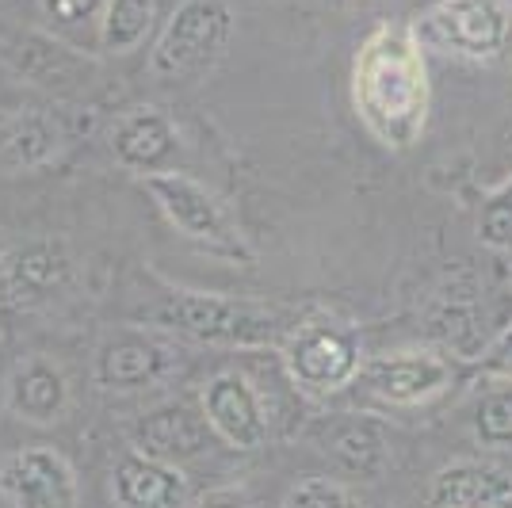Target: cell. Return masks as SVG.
I'll use <instances>...</instances> for the list:
<instances>
[{"instance_id":"obj_18","label":"cell","mask_w":512,"mask_h":508,"mask_svg":"<svg viewBox=\"0 0 512 508\" xmlns=\"http://www.w3.org/2000/svg\"><path fill=\"white\" fill-rule=\"evenodd\" d=\"M325 451L348 470L352 478L375 482L390 466V440L386 428L375 417H337L325 432Z\"/></svg>"},{"instance_id":"obj_9","label":"cell","mask_w":512,"mask_h":508,"mask_svg":"<svg viewBox=\"0 0 512 508\" xmlns=\"http://www.w3.org/2000/svg\"><path fill=\"white\" fill-rule=\"evenodd\" d=\"M73 256L62 241H31L0 260V302L16 310L46 306L73 283Z\"/></svg>"},{"instance_id":"obj_6","label":"cell","mask_w":512,"mask_h":508,"mask_svg":"<svg viewBox=\"0 0 512 508\" xmlns=\"http://www.w3.org/2000/svg\"><path fill=\"white\" fill-rule=\"evenodd\" d=\"M283 363L291 382L306 390V394H337L348 382L360 379L363 356L360 340L348 329H333V325H299L291 337L283 340Z\"/></svg>"},{"instance_id":"obj_11","label":"cell","mask_w":512,"mask_h":508,"mask_svg":"<svg viewBox=\"0 0 512 508\" xmlns=\"http://www.w3.org/2000/svg\"><path fill=\"white\" fill-rule=\"evenodd\" d=\"M360 379L386 405H425L451 386V363L425 348H406L367 363Z\"/></svg>"},{"instance_id":"obj_5","label":"cell","mask_w":512,"mask_h":508,"mask_svg":"<svg viewBox=\"0 0 512 508\" xmlns=\"http://www.w3.org/2000/svg\"><path fill=\"white\" fill-rule=\"evenodd\" d=\"M234 16L222 0H184L150 54V69L157 77H188L211 65L230 43Z\"/></svg>"},{"instance_id":"obj_20","label":"cell","mask_w":512,"mask_h":508,"mask_svg":"<svg viewBox=\"0 0 512 508\" xmlns=\"http://www.w3.org/2000/svg\"><path fill=\"white\" fill-rule=\"evenodd\" d=\"M153 23V0H107L100 16V43L107 54H123L146 39Z\"/></svg>"},{"instance_id":"obj_17","label":"cell","mask_w":512,"mask_h":508,"mask_svg":"<svg viewBox=\"0 0 512 508\" xmlns=\"http://www.w3.org/2000/svg\"><path fill=\"white\" fill-rule=\"evenodd\" d=\"M8 409L27 424L50 428L69 409V382L50 356H27L8 379Z\"/></svg>"},{"instance_id":"obj_12","label":"cell","mask_w":512,"mask_h":508,"mask_svg":"<svg viewBox=\"0 0 512 508\" xmlns=\"http://www.w3.org/2000/svg\"><path fill=\"white\" fill-rule=\"evenodd\" d=\"M211 436L214 432L203 417V409H192V405H161L130 428V444L138 455H150V459L169 466L199 459L207 451Z\"/></svg>"},{"instance_id":"obj_4","label":"cell","mask_w":512,"mask_h":508,"mask_svg":"<svg viewBox=\"0 0 512 508\" xmlns=\"http://www.w3.org/2000/svg\"><path fill=\"white\" fill-rule=\"evenodd\" d=\"M417 43L463 58H501L512 43V8L505 0H440L413 27Z\"/></svg>"},{"instance_id":"obj_22","label":"cell","mask_w":512,"mask_h":508,"mask_svg":"<svg viewBox=\"0 0 512 508\" xmlns=\"http://www.w3.org/2000/svg\"><path fill=\"white\" fill-rule=\"evenodd\" d=\"M279 508H363L360 497L333 478H302L287 489Z\"/></svg>"},{"instance_id":"obj_10","label":"cell","mask_w":512,"mask_h":508,"mask_svg":"<svg viewBox=\"0 0 512 508\" xmlns=\"http://www.w3.org/2000/svg\"><path fill=\"white\" fill-rule=\"evenodd\" d=\"M199 409L222 444L237 451H256L268 444V413L256 386L241 371H218L203 382Z\"/></svg>"},{"instance_id":"obj_19","label":"cell","mask_w":512,"mask_h":508,"mask_svg":"<svg viewBox=\"0 0 512 508\" xmlns=\"http://www.w3.org/2000/svg\"><path fill=\"white\" fill-rule=\"evenodd\" d=\"M62 149V127L50 111H20L0 127V161L8 169L27 172L54 161Z\"/></svg>"},{"instance_id":"obj_13","label":"cell","mask_w":512,"mask_h":508,"mask_svg":"<svg viewBox=\"0 0 512 508\" xmlns=\"http://www.w3.org/2000/svg\"><path fill=\"white\" fill-rule=\"evenodd\" d=\"M428 333L444 340L455 356H474L482 348V298H478V279L470 272L448 276L425 306Z\"/></svg>"},{"instance_id":"obj_3","label":"cell","mask_w":512,"mask_h":508,"mask_svg":"<svg viewBox=\"0 0 512 508\" xmlns=\"http://www.w3.org/2000/svg\"><path fill=\"white\" fill-rule=\"evenodd\" d=\"M142 188L150 191L157 211L169 218L172 230H180L192 245L226 260H249V245L237 233L230 211L207 184H199L188 172H150L142 176Z\"/></svg>"},{"instance_id":"obj_23","label":"cell","mask_w":512,"mask_h":508,"mask_svg":"<svg viewBox=\"0 0 512 508\" xmlns=\"http://www.w3.org/2000/svg\"><path fill=\"white\" fill-rule=\"evenodd\" d=\"M478 237H482L490 249H497V253L512 249V180H505V184L486 199L482 218H478Z\"/></svg>"},{"instance_id":"obj_14","label":"cell","mask_w":512,"mask_h":508,"mask_svg":"<svg viewBox=\"0 0 512 508\" xmlns=\"http://www.w3.org/2000/svg\"><path fill=\"white\" fill-rule=\"evenodd\" d=\"M111 501L119 508H188L192 486L180 466L127 451L111 470Z\"/></svg>"},{"instance_id":"obj_7","label":"cell","mask_w":512,"mask_h":508,"mask_svg":"<svg viewBox=\"0 0 512 508\" xmlns=\"http://www.w3.org/2000/svg\"><path fill=\"white\" fill-rule=\"evenodd\" d=\"M180 367V352L165 337L146 329H127L100 344L92 363V382L107 394H142L169 379Z\"/></svg>"},{"instance_id":"obj_26","label":"cell","mask_w":512,"mask_h":508,"mask_svg":"<svg viewBox=\"0 0 512 508\" xmlns=\"http://www.w3.org/2000/svg\"><path fill=\"white\" fill-rule=\"evenodd\" d=\"M490 371H497V375H505V379H512V329L505 333V340L493 348V363Z\"/></svg>"},{"instance_id":"obj_25","label":"cell","mask_w":512,"mask_h":508,"mask_svg":"<svg viewBox=\"0 0 512 508\" xmlns=\"http://www.w3.org/2000/svg\"><path fill=\"white\" fill-rule=\"evenodd\" d=\"M195 508H256V501L241 489H211L195 501Z\"/></svg>"},{"instance_id":"obj_15","label":"cell","mask_w":512,"mask_h":508,"mask_svg":"<svg viewBox=\"0 0 512 508\" xmlns=\"http://www.w3.org/2000/svg\"><path fill=\"white\" fill-rule=\"evenodd\" d=\"M425 508H512V470L497 463H451L428 482Z\"/></svg>"},{"instance_id":"obj_21","label":"cell","mask_w":512,"mask_h":508,"mask_svg":"<svg viewBox=\"0 0 512 508\" xmlns=\"http://www.w3.org/2000/svg\"><path fill=\"white\" fill-rule=\"evenodd\" d=\"M474 440L493 451L512 447V379L474 405Z\"/></svg>"},{"instance_id":"obj_1","label":"cell","mask_w":512,"mask_h":508,"mask_svg":"<svg viewBox=\"0 0 512 508\" xmlns=\"http://www.w3.org/2000/svg\"><path fill=\"white\" fill-rule=\"evenodd\" d=\"M352 104L379 146H417L428 123V73L421 43L406 23H379L352 62Z\"/></svg>"},{"instance_id":"obj_24","label":"cell","mask_w":512,"mask_h":508,"mask_svg":"<svg viewBox=\"0 0 512 508\" xmlns=\"http://www.w3.org/2000/svg\"><path fill=\"white\" fill-rule=\"evenodd\" d=\"M39 4H43L46 20L54 23V27H65V31L100 20L107 8V0H39Z\"/></svg>"},{"instance_id":"obj_8","label":"cell","mask_w":512,"mask_h":508,"mask_svg":"<svg viewBox=\"0 0 512 508\" xmlns=\"http://www.w3.org/2000/svg\"><path fill=\"white\" fill-rule=\"evenodd\" d=\"M8 508H77V470L54 447H20L0 459Z\"/></svg>"},{"instance_id":"obj_2","label":"cell","mask_w":512,"mask_h":508,"mask_svg":"<svg viewBox=\"0 0 512 508\" xmlns=\"http://www.w3.org/2000/svg\"><path fill=\"white\" fill-rule=\"evenodd\" d=\"M142 318L176 333V337L199 340V344H222V348H276L299 329L291 310L256 302V298L234 295H203V291H184L176 287L161 298Z\"/></svg>"},{"instance_id":"obj_16","label":"cell","mask_w":512,"mask_h":508,"mask_svg":"<svg viewBox=\"0 0 512 508\" xmlns=\"http://www.w3.org/2000/svg\"><path fill=\"white\" fill-rule=\"evenodd\" d=\"M180 146V134L161 107H130L111 127V153L123 169L150 176Z\"/></svg>"}]
</instances>
